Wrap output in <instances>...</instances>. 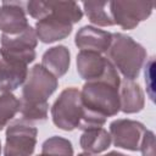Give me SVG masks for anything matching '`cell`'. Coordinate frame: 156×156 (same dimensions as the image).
<instances>
[{"label": "cell", "mask_w": 156, "mask_h": 156, "mask_svg": "<svg viewBox=\"0 0 156 156\" xmlns=\"http://www.w3.org/2000/svg\"><path fill=\"white\" fill-rule=\"evenodd\" d=\"M26 2L4 1L0 7V30L2 34L15 35L23 32L28 26Z\"/></svg>", "instance_id": "cell-11"}, {"label": "cell", "mask_w": 156, "mask_h": 156, "mask_svg": "<svg viewBox=\"0 0 156 156\" xmlns=\"http://www.w3.org/2000/svg\"><path fill=\"white\" fill-rule=\"evenodd\" d=\"M145 132V126L134 119L119 118L110 123V135L113 145L124 150L138 151Z\"/></svg>", "instance_id": "cell-8"}, {"label": "cell", "mask_w": 156, "mask_h": 156, "mask_svg": "<svg viewBox=\"0 0 156 156\" xmlns=\"http://www.w3.org/2000/svg\"><path fill=\"white\" fill-rule=\"evenodd\" d=\"M144 74H145V83H146V88H147V95L154 101L155 100V94H154V89H155V83H154V57H151L146 62L145 73Z\"/></svg>", "instance_id": "cell-21"}, {"label": "cell", "mask_w": 156, "mask_h": 156, "mask_svg": "<svg viewBox=\"0 0 156 156\" xmlns=\"http://www.w3.org/2000/svg\"><path fill=\"white\" fill-rule=\"evenodd\" d=\"M37 135L38 129L23 119L9 124L4 156H32L37 145Z\"/></svg>", "instance_id": "cell-6"}, {"label": "cell", "mask_w": 156, "mask_h": 156, "mask_svg": "<svg viewBox=\"0 0 156 156\" xmlns=\"http://www.w3.org/2000/svg\"><path fill=\"white\" fill-rule=\"evenodd\" d=\"M108 9L115 24L122 29H134L150 17L154 4L150 1H110Z\"/></svg>", "instance_id": "cell-7"}, {"label": "cell", "mask_w": 156, "mask_h": 156, "mask_svg": "<svg viewBox=\"0 0 156 156\" xmlns=\"http://www.w3.org/2000/svg\"><path fill=\"white\" fill-rule=\"evenodd\" d=\"M104 156H128V155H124V154L118 152V151H111V152H108V154H106Z\"/></svg>", "instance_id": "cell-22"}, {"label": "cell", "mask_w": 156, "mask_h": 156, "mask_svg": "<svg viewBox=\"0 0 156 156\" xmlns=\"http://www.w3.org/2000/svg\"><path fill=\"white\" fill-rule=\"evenodd\" d=\"M146 56L145 48L132 37L123 33H112V40L106 51V58L124 79L134 80L138 78Z\"/></svg>", "instance_id": "cell-4"}, {"label": "cell", "mask_w": 156, "mask_h": 156, "mask_svg": "<svg viewBox=\"0 0 156 156\" xmlns=\"http://www.w3.org/2000/svg\"><path fill=\"white\" fill-rule=\"evenodd\" d=\"M0 41L1 49L4 51L24 61L27 65L33 62L37 56L35 48L38 45V38L34 28L30 26H28L23 32L15 35L1 34Z\"/></svg>", "instance_id": "cell-9"}, {"label": "cell", "mask_w": 156, "mask_h": 156, "mask_svg": "<svg viewBox=\"0 0 156 156\" xmlns=\"http://www.w3.org/2000/svg\"><path fill=\"white\" fill-rule=\"evenodd\" d=\"M144 91L134 80L123 79L119 85V111L123 113H136L144 108Z\"/></svg>", "instance_id": "cell-14"}, {"label": "cell", "mask_w": 156, "mask_h": 156, "mask_svg": "<svg viewBox=\"0 0 156 156\" xmlns=\"http://www.w3.org/2000/svg\"><path fill=\"white\" fill-rule=\"evenodd\" d=\"M119 85L121 78L113 66L102 78L84 83L80 90L84 111L80 130L102 127L108 117L119 112Z\"/></svg>", "instance_id": "cell-1"}, {"label": "cell", "mask_w": 156, "mask_h": 156, "mask_svg": "<svg viewBox=\"0 0 156 156\" xmlns=\"http://www.w3.org/2000/svg\"><path fill=\"white\" fill-rule=\"evenodd\" d=\"M26 12L38 20L34 30L44 44L67 38L73 24L83 17V10L74 1H28Z\"/></svg>", "instance_id": "cell-2"}, {"label": "cell", "mask_w": 156, "mask_h": 156, "mask_svg": "<svg viewBox=\"0 0 156 156\" xmlns=\"http://www.w3.org/2000/svg\"><path fill=\"white\" fill-rule=\"evenodd\" d=\"M20 111V100L12 93L0 94V130L7 127L9 122Z\"/></svg>", "instance_id": "cell-19"}, {"label": "cell", "mask_w": 156, "mask_h": 156, "mask_svg": "<svg viewBox=\"0 0 156 156\" xmlns=\"http://www.w3.org/2000/svg\"><path fill=\"white\" fill-rule=\"evenodd\" d=\"M139 150L141 151L143 156H156V151H155V134H154L152 130H147L146 129V132L143 135Z\"/></svg>", "instance_id": "cell-20"}, {"label": "cell", "mask_w": 156, "mask_h": 156, "mask_svg": "<svg viewBox=\"0 0 156 156\" xmlns=\"http://www.w3.org/2000/svg\"><path fill=\"white\" fill-rule=\"evenodd\" d=\"M0 156H1V141H0Z\"/></svg>", "instance_id": "cell-24"}, {"label": "cell", "mask_w": 156, "mask_h": 156, "mask_svg": "<svg viewBox=\"0 0 156 156\" xmlns=\"http://www.w3.org/2000/svg\"><path fill=\"white\" fill-rule=\"evenodd\" d=\"M111 67L112 63L101 54L79 51L77 55V72L85 82L102 78Z\"/></svg>", "instance_id": "cell-12"}, {"label": "cell", "mask_w": 156, "mask_h": 156, "mask_svg": "<svg viewBox=\"0 0 156 156\" xmlns=\"http://www.w3.org/2000/svg\"><path fill=\"white\" fill-rule=\"evenodd\" d=\"M58 87L57 78L41 65H34L27 74L20 99V113L28 123L44 122L48 118V99Z\"/></svg>", "instance_id": "cell-3"}, {"label": "cell", "mask_w": 156, "mask_h": 156, "mask_svg": "<svg viewBox=\"0 0 156 156\" xmlns=\"http://www.w3.org/2000/svg\"><path fill=\"white\" fill-rule=\"evenodd\" d=\"M111 143L112 140L110 133L102 127L83 130L79 139V145L83 151L90 155H98L106 151L110 147Z\"/></svg>", "instance_id": "cell-16"}, {"label": "cell", "mask_w": 156, "mask_h": 156, "mask_svg": "<svg viewBox=\"0 0 156 156\" xmlns=\"http://www.w3.org/2000/svg\"><path fill=\"white\" fill-rule=\"evenodd\" d=\"M28 74V65L0 49V93H11L22 85Z\"/></svg>", "instance_id": "cell-10"}, {"label": "cell", "mask_w": 156, "mask_h": 156, "mask_svg": "<svg viewBox=\"0 0 156 156\" xmlns=\"http://www.w3.org/2000/svg\"><path fill=\"white\" fill-rule=\"evenodd\" d=\"M71 54L67 46L56 45L48 49L41 56V66L56 78L65 76L69 68Z\"/></svg>", "instance_id": "cell-15"}, {"label": "cell", "mask_w": 156, "mask_h": 156, "mask_svg": "<svg viewBox=\"0 0 156 156\" xmlns=\"http://www.w3.org/2000/svg\"><path fill=\"white\" fill-rule=\"evenodd\" d=\"M39 156H73L72 143L58 135L50 136L43 143Z\"/></svg>", "instance_id": "cell-18"}, {"label": "cell", "mask_w": 156, "mask_h": 156, "mask_svg": "<svg viewBox=\"0 0 156 156\" xmlns=\"http://www.w3.org/2000/svg\"><path fill=\"white\" fill-rule=\"evenodd\" d=\"M110 1H84L83 9L88 17V20L100 27H111L113 26V21L110 15L108 9Z\"/></svg>", "instance_id": "cell-17"}, {"label": "cell", "mask_w": 156, "mask_h": 156, "mask_svg": "<svg viewBox=\"0 0 156 156\" xmlns=\"http://www.w3.org/2000/svg\"><path fill=\"white\" fill-rule=\"evenodd\" d=\"M83 105L80 90L71 87L63 89L51 106V117L54 124L66 132L79 129L83 121Z\"/></svg>", "instance_id": "cell-5"}, {"label": "cell", "mask_w": 156, "mask_h": 156, "mask_svg": "<svg viewBox=\"0 0 156 156\" xmlns=\"http://www.w3.org/2000/svg\"><path fill=\"white\" fill-rule=\"evenodd\" d=\"M112 40V33L99 29L93 26H84L78 29L74 37V44L80 51H93L106 54Z\"/></svg>", "instance_id": "cell-13"}, {"label": "cell", "mask_w": 156, "mask_h": 156, "mask_svg": "<svg viewBox=\"0 0 156 156\" xmlns=\"http://www.w3.org/2000/svg\"><path fill=\"white\" fill-rule=\"evenodd\" d=\"M78 156H95V155H90V154H87V152H82V154H79Z\"/></svg>", "instance_id": "cell-23"}]
</instances>
